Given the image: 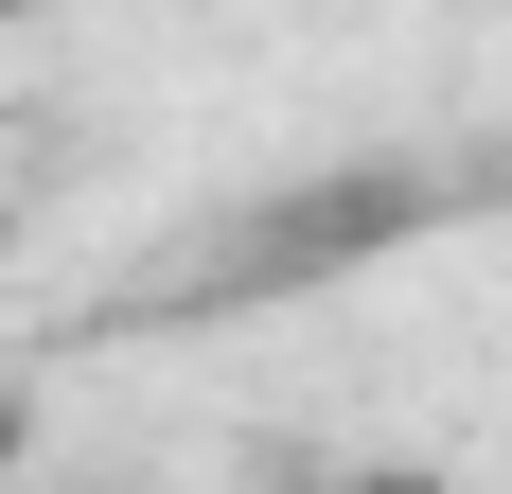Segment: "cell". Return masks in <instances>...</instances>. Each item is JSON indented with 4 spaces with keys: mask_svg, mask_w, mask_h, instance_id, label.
Instances as JSON below:
<instances>
[{
    "mask_svg": "<svg viewBox=\"0 0 512 494\" xmlns=\"http://www.w3.org/2000/svg\"><path fill=\"white\" fill-rule=\"evenodd\" d=\"M18 18H53V0H0V36H18Z\"/></svg>",
    "mask_w": 512,
    "mask_h": 494,
    "instance_id": "cell-1",
    "label": "cell"
},
{
    "mask_svg": "<svg viewBox=\"0 0 512 494\" xmlns=\"http://www.w3.org/2000/svg\"><path fill=\"white\" fill-rule=\"evenodd\" d=\"M371 494H424V477H371Z\"/></svg>",
    "mask_w": 512,
    "mask_h": 494,
    "instance_id": "cell-2",
    "label": "cell"
}]
</instances>
